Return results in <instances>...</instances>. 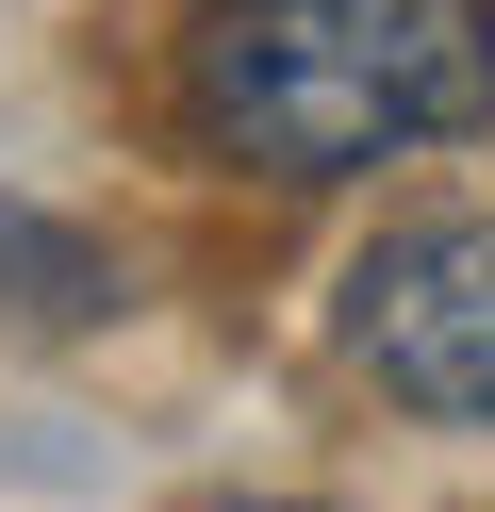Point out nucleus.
<instances>
[{
  "label": "nucleus",
  "instance_id": "nucleus-2",
  "mask_svg": "<svg viewBox=\"0 0 495 512\" xmlns=\"http://www.w3.org/2000/svg\"><path fill=\"white\" fill-rule=\"evenodd\" d=\"M347 347L396 413L429 430H495V215H413L363 248L347 281Z\"/></svg>",
  "mask_w": 495,
  "mask_h": 512
},
{
  "label": "nucleus",
  "instance_id": "nucleus-1",
  "mask_svg": "<svg viewBox=\"0 0 495 512\" xmlns=\"http://www.w3.org/2000/svg\"><path fill=\"white\" fill-rule=\"evenodd\" d=\"M182 116L264 182H363L495 116V0H215Z\"/></svg>",
  "mask_w": 495,
  "mask_h": 512
},
{
  "label": "nucleus",
  "instance_id": "nucleus-3",
  "mask_svg": "<svg viewBox=\"0 0 495 512\" xmlns=\"http://www.w3.org/2000/svg\"><path fill=\"white\" fill-rule=\"evenodd\" d=\"M264 512H314V496H264Z\"/></svg>",
  "mask_w": 495,
  "mask_h": 512
}]
</instances>
